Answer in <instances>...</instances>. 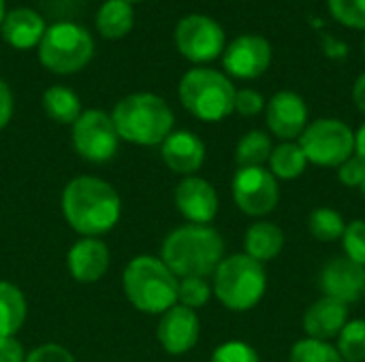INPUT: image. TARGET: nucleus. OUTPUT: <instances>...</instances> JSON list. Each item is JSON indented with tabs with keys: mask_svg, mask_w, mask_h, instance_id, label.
I'll use <instances>...</instances> for the list:
<instances>
[{
	"mask_svg": "<svg viewBox=\"0 0 365 362\" xmlns=\"http://www.w3.org/2000/svg\"><path fill=\"white\" fill-rule=\"evenodd\" d=\"M349 322V305L329 297L314 301L304 314V331L310 339L329 341L340 335Z\"/></svg>",
	"mask_w": 365,
	"mask_h": 362,
	"instance_id": "18",
	"label": "nucleus"
},
{
	"mask_svg": "<svg viewBox=\"0 0 365 362\" xmlns=\"http://www.w3.org/2000/svg\"><path fill=\"white\" fill-rule=\"evenodd\" d=\"M124 292L143 314H165L178 303L180 280L160 258L137 256L124 269Z\"/></svg>",
	"mask_w": 365,
	"mask_h": 362,
	"instance_id": "4",
	"label": "nucleus"
},
{
	"mask_svg": "<svg viewBox=\"0 0 365 362\" xmlns=\"http://www.w3.org/2000/svg\"><path fill=\"white\" fill-rule=\"evenodd\" d=\"M342 245H344V254L346 258L355 260L357 265L365 267V222L364 220H355L351 224H346V230L342 235Z\"/></svg>",
	"mask_w": 365,
	"mask_h": 362,
	"instance_id": "32",
	"label": "nucleus"
},
{
	"mask_svg": "<svg viewBox=\"0 0 365 362\" xmlns=\"http://www.w3.org/2000/svg\"><path fill=\"white\" fill-rule=\"evenodd\" d=\"M175 45L190 62H212L225 49V30L205 15H188L175 28Z\"/></svg>",
	"mask_w": 365,
	"mask_h": 362,
	"instance_id": "11",
	"label": "nucleus"
},
{
	"mask_svg": "<svg viewBox=\"0 0 365 362\" xmlns=\"http://www.w3.org/2000/svg\"><path fill=\"white\" fill-rule=\"evenodd\" d=\"M126 2H133V0H126Z\"/></svg>",
	"mask_w": 365,
	"mask_h": 362,
	"instance_id": "44",
	"label": "nucleus"
},
{
	"mask_svg": "<svg viewBox=\"0 0 365 362\" xmlns=\"http://www.w3.org/2000/svg\"><path fill=\"white\" fill-rule=\"evenodd\" d=\"M11 115H13V96L9 85L0 79V130L9 124Z\"/></svg>",
	"mask_w": 365,
	"mask_h": 362,
	"instance_id": "38",
	"label": "nucleus"
},
{
	"mask_svg": "<svg viewBox=\"0 0 365 362\" xmlns=\"http://www.w3.org/2000/svg\"><path fill=\"white\" fill-rule=\"evenodd\" d=\"M26 320V299L9 282H0V337H13Z\"/></svg>",
	"mask_w": 365,
	"mask_h": 362,
	"instance_id": "22",
	"label": "nucleus"
},
{
	"mask_svg": "<svg viewBox=\"0 0 365 362\" xmlns=\"http://www.w3.org/2000/svg\"><path fill=\"white\" fill-rule=\"evenodd\" d=\"M359 190H361V196H364V201H365V181L361 183V188H359Z\"/></svg>",
	"mask_w": 365,
	"mask_h": 362,
	"instance_id": "42",
	"label": "nucleus"
},
{
	"mask_svg": "<svg viewBox=\"0 0 365 362\" xmlns=\"http://www.w3.org/2000/svg\"><path fill=\"white\" fill-rule=\"evenodd\" d=\"M26 362H75V358L66 348H62L58 344H45V346H38L36 350H32L26 356Z\"/></svg>",
	"mask_w": 365,
	"mask_h": 362,
	"instance_id": "35",
	"label": "nucleus"
},
{
	"mask_svg": "<svg viewBox=\"0 0 365 362\" xmlns=\"http://www.w3.org/2000/svg\"><path fill=\"white\" fill-rule=\"evenodd\" d=\"M308 228H310V235L314 239L329 243V241L342 239V235L346 230V222L338 211H334L329 207H319L310 213Z\"/></svg>",
	"mask_w": 365,
	"mask_h": 362,
	"instance_id": "27",
	"label": "nucleus"
},
{
	"mask_svg": "<svg viewBox=\"0 0 365 362\" xmlns=\"http://www.w3.org/2000/svg\"><path fill=\"white\" fill-rule=\"evenodd\" d=\"M62 213L79 235L98 237L118 224L122 203L107 181L98 177H75L62 192Z\"/></svg>",
	"mask_w": 365,
	"mask_h": 362,
	"instance_id": "1",
	"label": "nucleus"
},
{
	"mask_svg": "<svg viewBox=\"0 0 365 362\" xmlns=\"http://www.w3.org/2000/svg\"><path fill=\"white\" fill-rule=\"evenodd\" d=\"M4 21V0H0V26Z\"/></svg>",
	"mask_w": 365,
	"mask_h": 362,
	"instance_id": "41",
	"label": "nucleus"
},
{
	"mask_svg": "<svg viewBox=\"0 0 365 362\" xmlns=\"http://www.w3.org/2000/svg\"><path fill=\"white\" fill-rule=\"evenodd\" d=\"M163 160L173 173L190 177L205 162V145L197 134L188 130L171 132L163 141Z\"/></svg>",
	"mask_w": 365,
	"mask_h": 362,
	"instance_id": "17",
	"label": "nucleus"
},
{
	"mask_svg": "<svg viewBox=\"0 0 365 362\" xmlns=\"http://www.w3.org/2000/svg\"><path fill=\"white\" fill-rule=\"evenodd\" d=\"M267 275L259 260L248 254L222 258L214 273V294L231 312H248L263 299Z\"/></svg>",
	"mask_w": 365,
	"mask_h": 362,
	"instance_id": "5",
	"label": "nucleus"
},
{
	"mask_svg": "<svg viewBox=\"0 0 365 362\" xmlns=\"http://www.w3.org/2000/svg\"><path fill=\"white\" fill-rule=\"evenodd\" d=\"M111 122L120 139L135 145H158L171 134L173 111L160 96L141 92L122 98Z\"/></svg>",
	"mask_w": 365,
	"mask_h": 362,
	"instance_id": "3",
	"label": "nucleus"
},
{
	"mask_svg": "<svg viewBox=\"0 0 365 362\" xmlns=\"http://www.w3.org/2000/svg\"><path fill=\"white\" fill-rule=\"evenodd\" d=\"M182 105L203 122H220L233 111L235 87L218 70L192 68L180 81Z\"/></svg>",
	"mask_w": 365,
	"mask_h": 362,
	"instance_id": "6",
	"label": "nucleus"
},
{
	"mask_svg": "<svg viewBox=\"0 0 365 362\" xmlns=\"http://www.w3.org/2000/svg\"><path fill=\"white\" fill-rule=\"evenodd\" d=\"M319 286L329 299L342 301L346 305L357 303L365 297V267L346 256H338L323 267Z\"/></svg>",
	"mask_w": 365,
	"mask_h": 362,
	"instance_id": "13",
	"label": "nucleus"
},
{
	"mask_svg": "<svg viewBox=\"0 0 365 362\" xmlns=\"http://www.w3.org/2000/svg\"><path fill=\"white\" fill-rule=\"evenodd\" d=\"M94 53V43L88 30L77 23L60 21L45 30L38 43V58L45 68L66 75L83 68Z\"/></svg>",
	"mask_w": 365,
	"mask_h": 362,
	"instance_id": "7",
	"label": "nucleus"
},
{
	"mask_svg": "<svg viewBox=\"0 0 365 362\" xmlns=\"http://www.w3.org/2000/svg\"><path fill=\"white\" fill-rule=\"evenodd\" d=\"M308 162L317 166H340L355 151V132L340 119L323 117L306 126L299 137Z\"/></svg>",
	"mask_w": 365,
	"mask_h": 362,
	"instance_id": "8",
	"label": "nucleus"
},
{
	"mask_svg": "<svg viewBox=\"0 0 365 362\" xmlns=\"http://www.w3.org/2000/svg\"><path fill=\"white\" fill-rule=\"evenodd\" d=\"M364 58H365V36H364Z\"/></svg>",
	"mask_w": 365,
	"mask_h": 362,
	"instance_id": "43",
	"label": "nucleus"
},
{
	"mask_svg": "<svg viewBox=\"0 0 365 362\" xmlns=\"http://www.w3.org/2000/svg\"><path fill=\"white\" fill-rule=\"evenodd\" d=\"M175 207L190 224L207 226L218 213V194L210 181L190 175L175 188Z\"/></svg>",
	"mask_w": 365,
	"mask_h": 362,
	"instance_id": "15",
	"label": "nucleus"
},
{
	"mask_svg": "<svg viewBox=\"0 0 365 362\" xmlns=\"http://www.w3.org/2000/svg\"><path fill=\"white\" fill-rule=\"evenodd\" d=\"M210 297H212V288L207 280L203 277H186V280H180L178 284V301L180 305L188 309L203 307L210 301Z\"/></svg>",
	"mask_w": 365,
	"mask_h": 362,
	"instance_id": "30",
	"label": "nucleus"
},
{
	"mask_svg": "<svg viewBox=\"0 0 365 362\" xmlns=\"http://www.w3.org/2000/svg\"><path fill=\"white\" fill-rule=\"evenodd\" d=\"M338 352L344 362L365 361V320H349L338 335Z\"/></svg>",
	"mask_w": 365,
	"mask_h": 362,
	"instance_id": "28",
	"label": "nucleus"
},
{
	"mask_svg": "<svg viewBox=\"0 0 365 362\" xmlns=\"http://www.w3.org/2000/svg\"><path fill=\"white\" fill-rule=\"evenodd\" d=\"M329 11L340 23L365 30V0H329Z\"/></svg>",
	"mask_w": 365,
	"mask_h": 362,
	"instance_id": "31",
	"label": "nucleus"
},
{
	"mask_svg": "<svg viewBox=\"0 0 365 362\" xmlns=\"http://www.w3.org/2000/svg\"><path fill=\"white\" fill-rule=\"evenodd\" d=\"M225 258V241L218 230L203 224H186L175 228L163 243L160 260L178 277L214 275Z\"/></svg>",
	"mask_w": 365,
	"mask_h": 362,
	"instance_id": "2",
	"label": "nucleus"
},
{
	"mask_svg": "<svg viewBox=\"0 0 365 362\" xmlns=\"http://www.w3.org/2000/svg\"><path fill=\"white\" fill-rule=\"evenodd\" d=\"M199 318L195 314V309H188L184 305H173L171 309H167L158 322V341L165 348V352L178 356V354H186L188 350H192L199 341Z\"/></svg>",
	"mask_w": 365,
	"mask_h": 362,
	"instance_id": "14",
	"label": "nucleus"
},
{
	"mask_svg": "<svg viewBox=\"0 0 365 362\" xmlns=\"http://www.w3.org/2000/svg\"><path fill=\"white\" fill-rule=\"evenodd\" d=\"M244 247L250 258H255L263 265L267 260H274L282 252L284 233L280 226H276L272 222H257L246 230Z\"/></svg>",
	"mask_w": 365,
	"mask_h": 362,
	"instance_id": "21",
	"label": "nucleus"
},
{
	"mask_svg": "<svg viewBox=\"0 0 365 362\" xmlns=\"http://www.w3.org/2000/svg\"><path fill=\"white\" fill-rule=\"evenodd\" d=\"M231 190L235 205L252 218L272 213L280 198L278 179L263 166L237 169Z\"/></svg>",
	"mask_w": 365,
	"mask_h": 362,
	"instance_id": "10",
	"label": "nucleus"
},
{
	"mask_svg": "<svg viewBox=\"0 0 365 362\" xmlns=\"http://www.w3.org/2000/svg\"><path fill=\"white\" fill-rule=\"evenodd\" d=\"M267 126L269 130L284 141L302 137L308 126V107L304 98L295 92H278L267 102Z\"/></svg>",
	"mask_w": 365,
	"mask_h": 362,
	"instance_id": "16",
	"label": "nucleus"
},
{
	"mask_svg": "<svg viewBox=\"0 0 365 362\" xmlns=\"http://www.w3.org/2000/svg\"><path fill=\"white\" fill-rule=\"evenodd\" d=\"M0 28H2L4 41L15 49H30L38 45L47 30L43 17L32 9L11 11L9 15H4V21Z\"/></svg>",
	"mask_w": 365,
	"mask_h": 362,
	"instance_id": "20",
	"label": "nucleus"
},
{
	"mask_svg": "<svg viewBox=\"0 0 365 362\" xmlns=\"http://www.w3.org/2000/svg\"><path fill=\"white\" fill-rule=\"evenodd\" d=\"M274 147H272V139L261 132V130H250L246 132L235 149V162L240 169H250V166H263L265 162H269Z\"/></svg>",
	"mask_w": 365,
	"mask_h": 362,
	"instance_id": "26",
	"label": "nucleus"
},
{
	"mask_svg": "<svg viewBox=\"0 0 365 362\" xmlns=\"http://www.w3.org/2000/svg\"><path fill=\"white\" fill-rule=\"evenodd\" d=\"M265 107L263 96L257 90H240L235 92V102H233V111H237L244 117H252L259 115Z\"/></svg>",
	"mask_w": 365,
	"mask_h": 362,
	"instance_id": "34",
	"label": "nucleus"
},
{
	"mask_svg": "<svg viewBox=\"0 0 365 362\" xmlns=\"http://www.w3.org/2000/svg\"><path fill=\"white\" fill-rule=\"evenodd\" d=\"M0 362H26L24 350L17 339L0 337Z\"/></svg>",
	"mask_w": 365,
	"mask_h": 362,
	"instance_id": "37",
	"label": "nucleus"
},
{
	"mask_svg": "<svg viewBox=\"0 0 365 362\" xmlns=\"http://www.w3.org/2000/svg\"><path fill=\"white\" fill-rule=\"evenodd\" d=\"M355 156L365 162V122L361 124V128L357 130V134H355Z\"/></svg>",
	"mask_w": 365,
	"mask_h": 362,
	"instance_id": "40",
	"label": "nucleus"
},
{
	"mask_svg": "<svg viewBox=\"0 0 365 362\" xmlns=\"http://www.w3.org/2000/svg\"><path fill=\"white\" fill-rule=\"evenodd\" d=\"M118 132L111 122V115L90 109L79 115L73 124V145L77 154L94 164L109 162L118 151Z\"/></svg>",
	"mask_w": 365,
	"mask_h": 362,
	"instance_id": "9",
	"label": "nucleus"
},
{
	"mask_svg": "<svg viewBox=\"0 0 365 362\" xmlns=\"http://www.w3.org/2000/svg\"><path fill=\"white\" fill-rule=\"evenodd\" d=\"M71 275L81 284L98 282L109 267V250L96 237H83L77 241L66 256Z\"/></svg>",
	"mask_w": 365,
	"mask_h": 362,
	"instance_id": "19",
	"label": "nucleus"
},
{
	"mask_svg": "<svg viewBox=\"0 0 365 362\" xmlns=\"http://www.w3.org/2000/svg\"><path fill=\"white\" fill-rule=\"evenodd\" d=\"M45 113L58 124H75L81 115V102L77 94L64 85H53L43 94Z\"/></svg>",
	"mask_w": 365,
	"mask_h": 362,
	"instance_id": "25",
	"label": "nucleus"
},
{
	"mask_svg": "<svg viewBox=\"0 0 365 362\" xmlns=\"http://www.w3.org/2000/svg\"><path fill=\"white\" fill-rule=\"evenodd\" d=\"M338 177L349 188H361L365 181V162H361L357 156H351L344 164H340Z\"/></svg>",
	"mask_w": 365,
	"mask_h": 362,
	"instance_id": "36",
	"label": "nucleus"
},
{
	"mask_svg": "<svg viewBox=\"0 0 365 362\" xmlns=\"http://www.w3.org/2000/svg\"><path fill=\"white\" fill-rule=\"evenodd\" d=\"M353 100L355 105L359 107V111L365 113V73L359 75V79L355 81V87H353Z\"/></svg>",
	"mask_w": 365,
	"mask_h": 362,
	"instance_id": "39",
	"label": "nucleus"
},
{
	"mask_svg": "<svg viewBox=\"0 0 365 362\" xmlns=\"http://www.w3.org/2000/svg\"><path fill=\"white\" fill-rule=\"evenodd\" d=\"M133 9L126 0H107L96 15V28L105 38H122L133 28Z\"/></svg>",
	"mask_w": 365,
	"mask_h": 362,
	"instance_id": "24",
	"label": "nucleus"
},
{
	"mask_svg": "<svg viewBox=\"0 0 365 362\" xmlns=\"http://www.w3.org/2000/svg\"><path fill=\"white\" fill-rule=\"evenodd\" d=\"M291 362H344L338 348L319 339H302L291 350Z\"/></svg>",
	"mask_w": 365,
	"mask_h": 362,
	"instance_id": "29",
	"label": "nucleus"
},
{
	"mask_svg": "<svg viewBox=\"0 0 365 362\" xmlns=\"http://www.w3.org/2000/svg\"><path fill=\"white\" fill-rule=\"evenodd\" d=\"M272 62V45L257 34L237 36L222 55L225 70L235 79H257Z\"/></svg>",
	"mask_w": 365,
	"mask_h": 362,
	"instance_id": "12",
	"label": "nucleus"
},
{
	"mask_svg": "<svg viewBox=\"0 0 365 362\" xmlns=\"http://www.w3.org/2000/svg\"><path fill=\"white\" fill-rule=\"evenodd\" d=\"M210 362H261L255 348L244 341H227L212 354Z\"/></svg>",
	"mask_w": 365,
	"mask_h": 362,
	"instance_id": "33",
	"label": "nucleus"
},
{
	"mask_svg": "<svg viewBox=\"0 0 365 362\" xmlns=\"http://www.w3.org/2000/svg\"><path fill=\"white\" fill-rule=\"evenodd\" d=\"M308 166V158L304 154V149L299 147V143L293 141H284L278 147H274L272 156H269V173L276 179H297Z\"/></svg>",
	"mask_w": 365,
	"mask_h": 362,
	"instance_id": "23",
	"label": "nucleus"
}]
</instances>
